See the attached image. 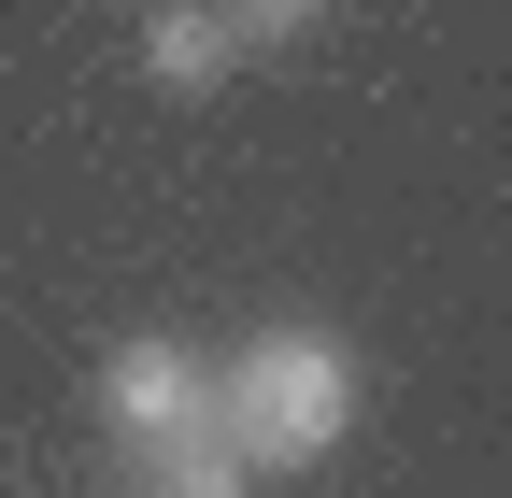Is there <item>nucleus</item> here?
<instances>
[{"label": "nucleus", "mask_w": 512, "mask_h": 498, "mask_svg": "<svg viewBox=\"0 0 512 498\" xmlns=\"http://www.w3.org/2000/svg\"><path fill=\"white\" fill-rule=\"evenodd\" d=\"M328 0H228V29H313Z\"/></svg>", "instance_id": "obj_5"}, {"label": "nucleus", "mask_w": 512, "mask_h": 498, "mask_svg": "<svg viewBox=\"0 0 512 498\" xmlns=\"http://www.w3.org/2000/svg\"><path fill=\"white\" fill-rule=\"evenodd\" d=\"M214 427H228L256 470H328L356 442V356H342V328H313V314L256 328L214 370Z\"/></svg>", "instance_id": "obj_1"}, {"label": "nucleus", "mask_w": 512, "mask_h": 498, "mask_svg": "<svg viewBox=\"0 0 512 498\" xmlns=\"http://www.w3.org/2000/svg\"><path fill=\"white\" fill-rule=\"evenodd\" d=\"M228 57H242L228 0H157V15H143V86H171V100H214Z\"/></svg>", "instance_id": "obj_3"}, {"label": "nucleus", "mask_w": 512, "mask_h": 498, "mask_svg": "<svg viewBox=\"0 0 512 498\" xmlns=\"http://www.w3.org/2000/svg\"><path fill=\"white\" fill-rule=\"evenodd\" d=\"M100 427H114V442L128 456H143V442H185V427H214V370L200 356H185V342H114L100 356Z\"/></svg>", "instance_id": "obj_2"}, {"label": "nucleus", "mask_w": 512, "mask_h": 498, "mask_svg": "<svg viewBox=\"0 0 512 498\" xmlns=\"http://www.w3.org/2000/svg\"><path fill=\"white\" fill-rule=\"evenodd\" d=\"M143 498H256V456L228 427H185V442H143Z\"/></svg>", "instance_id": "obj_4"}]
</instances>
